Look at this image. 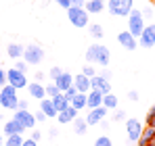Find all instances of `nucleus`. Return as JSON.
<instances>
[{"label":"nucleus","instance_id":"1","mask_svg":"<svg viewBox=\"0 0 155 146\" xmlns=\"http://www.w3.org/2000/svg\"><path fill=\"white\" fill-rule=\"evenodd\" d=\"M86 61L88 65H99V67H107L111 61V52L105 44H90L86 50Z\"/></svg>","mask_w":155,"mask_h":146},{"label":"nucleus","instance_id":"2","mask_svg":"<svg viewBox=\"0 0 155 146\" xmlns=\"http://www.w3.org/2000/svg\"><path fill=\"white\" fill-rule=\"evenodd\" d=\"M105 8L111 17H128L134 8V0H107Z\"/></svg>","mask_w":155,"mask_h":146},{"label":"nucleus","instance_id":"3","mask_svg":"<svg viewBox=\"0 0 155 146\" xmlns=\"http://www.w3.org/2000/svg\"><path fill=\"white\" fill-rule=\"evenodd\" d=\"M17 104H19V96H17V90L13 86H2L0 88V106L4 111H17Z\"/></svg>","mask_w":155,"mask_h":146},{"label":"nucleus","instance_id":"4","mask_svg":"<svg viewBox=\"0 0 155 146\" xmlns=\"http://www.w3.org/2000/svg\"><path fill=\"white\" fill-rule=\"evenodd\" d=\"M126 19H128V31L138 40L140 31L145 29V17H143V13H140L138 8H132V13H130Z\"/></svg>","mask_w":155,"mask_h":146},{"label":"nucleus","instance_id":"5","mask_svg":"<svg viewBox=\"0 0 155 146\" xmlns=\"http://www.w3.org/2000/svg\"><path fill=\"white\" fill-rule=\"evenodd\" d=\"M67 19L74 23V27H88L90 25V15L84 8H78V6L67 8Z\"/></svg>","mask_w":155,"mask_h":146},{"label":"nucleus","instance_id":"6","mask_svg":"<svg viewBox=\"0 0 155 146\" xmlns=\"http://www.w3.org/2000/svg\"><path fill=\"white\" fill-rule=\"evenodd\" d=\"M23 61L27 65H40L44 61V48L40 44H29L23 48Z\"/></svg>","mask_w":155,"mask_h":146},{"label":"nucleus","instance_id":"7","mask_svg":"<svg viewBox=\"0 0 155 146\" xmlns=\"http://www.w3.org/2000/svg\"><path fill=\"white\" fill-rule=\"evenodd\" d=\"M6 84H8V86H13L15 90H25L27 84H29L27 73L17 71L15 67H13V69H8V71H6Z\"/></svg>","mask_w":155,"mask_h":146},{"label":"nucleus","instance_id":"8","mask_svg":"<svg viewBox=\"0 0 155 146\" xmlns=\"http://www.w3.org/2000/svg\"><path fill=\"white\" fill-rule=\"evenodd\" d=\"M15 115H13V119L17 123H21L23 125V129H36V117H34V113L29 111V109H17V111H13Z\"/></svg>","mask_w":155,"mask_h":146},{"label":"nucleus","instance_id":"9","mask_svg":"<svg viewBox=\"0 0 155 146\" xmlns=\"http://www.w3.org/2000/svg\"><path fill=\"white\" fill-rule=\"evenodd\" d=\"M138 44H140V48H153L155 46V23L145 25V29L138 36Z\"/></svg>","mask_w":155,"mask_h":146},{"label":"nucleus","instance_id":"10","mask_svg":"<svg viewBox=\"0 0 155 146\" xmlns=\"http://www.w3.org/2000/svg\"><path fill=\"white\" fill-rule=\"evenodd\" d=\"M143 129H145V125L138 121V119H128L126 121V136H128L130 142H138Z\"/></svg>","mask_w":155,"mask_h":146},{"label":"nucleus","instance_id":"11","mask_svg":"<svg viewBox=\"0 0 155 146\" xmlns=\"http://www.w3.org/2000/svg\"><path fill=\"white\" fill-rule=\"evenodd\" d=\"M117 42H120V46H122V48L130 50V52L138 48V40H136V38H134V36L130 33L128 29H126V31H120V33H117Z\"/></svg>","mask_w":155,"mask_h":146},{"label":"nucleus","instance_id":"12","mask_svg":"<svg viewBox=\"0 0 155 146\" xmlns=\"http://www.w3.org/2000/svg\"><path fill=\"white\" fill-rule=\"evenodd\" d=\"M88 125H99V123L107 119V109L105 106H97V109H90V113L84 117Z\"/></svg>","mask_w":155,"mask_h":146},{"label":"nucleus","instance_id":"13","mask_svg":"<svg viewBox=\"0 0 155 146\" xmlns=\"http://www.w3.org/2000/svg\"><path fill=\"white\" fill-rule=\"evenodd\" d=\"M90 88H92V90H99V92H101L103 96L111 92V84H109L107 79H103V77L99 75V73H97L94 77H90Z\"/></svg>","mask_w":155,"mask_h":146},{"label":"nucleus","instance_id":"14","mask_svg":"<svg viewBox=\"0 0 155 146\" xmlns=\"http://www.w3.org/2000/svg\"><path fill=\"white\" fill-rule=\"evenodd\" d=\"M74 88H76L78 92H82V94H88L92 88H90V77H86L84 73H78L74 75Z\"/></svg>","mask_w":155,"mask_h":146},{"label":"nucleus","instance_id":"15","mask_svg":"<svg viewBox=\"0 0 155 146\" xmlns=\"http://www.w3.org/2000/svg\"><path fill=\"white\" fill-rule=\"evenodd\" d=\"M25 90L29 92V96L36 98V100H42V98H46V86H42L40 81H29Z\"/></svg>","mask_w":155,"mask_h":146},{"label":"nucleus","instance_id":"16","mask_svg":"<svg viewBox=\"0 0 155 146\" xmlns=\"http://www.w3.org/2000/svg\"><path fill=\"white\" fill-rule=\"evenodd\" d=\"M52 84L59 88V92H65L67 88H71V86H74V75H71V73H65V71H63L61 75H59V77H57V79H54V81H52Z\"/></svg>","mask_w":155,"mask_h":146},{"label":"nucleus","instance_id":"17","mask_svg":"<svg viewBox=\"0 0 155 146\" xmlns=\"http://www.w3.org/2000/svg\"><path fill=\"white\" fill-rule=\"evenodd\" d=\"M86 106L88 109H97V106H103V94L99 90H90L86 94Z\"/></svg>","mask_w":155,"mask_h":146},{"label":"nucleus","instance_id":"18","mask_svg":"<svg viewBox=\"0 0 155 146\" xmlns=\"http://www.w3.org/2000/svg\"><path fill=\"white\" fill-rule=\"evenodd\" d=\"M76 117H78V109H74L71 104L67 109H63L61 113H57V121L59 123H71Z\"/></svg>","mask_w":155,"mask_h":146},{"label":"nucleus","instance_id":"19","mask_svg":"<svg viewBox=\"0 0 155 146\" xmlns=\"http://www.w3.org/2000/svg\"><path fill=\"white\" fill-rule=\"evenodd\" d=\"M84 11H86L88 15H99V13H103L105 11V0H86Z\"/></svg>","mask_w":155,"mask_h":146},{"label":"nucleus","instance_id":"20","mask_svg":"<svg viewBox=\"0 0 155 146\" xmlns=\"http://www.w3.org/2000/svg\"><path fill=\"white\" fill-rule=\"evenodd\" d=\"M40 102V111L46 115V119H52V117H57V109H54V104H52V100L48 96L42 98V100H38Z\"/></svg>","mask_w":155,"mask_h":146},{"label":"nucleus","instance_id":"21","mask_svg":"<svg viewBox=\"0 0 155 146\" xmlns=\"http://www.w3.org/2000/svg\"><path fill=\"white\" fill-rule=\"evenodd\" d=\"M25 129H23V125L21 123H17L15 119H11V121L4 123V127H2V134L4 136H15V134H23Z\"/></svg>","mask_w":155,"mask_h":146},{"label":"nucleus","instance_id":"22","mask_svg":"<svg viewBox=\"0 0 155 146\" xmlns=\"http://www.w3.org/2000/svg\"><path fill=\"white\" fill-rule=\"evenodd\" d=\"M6 54H8V59L19 61V59H23V46H21V44H17V42H13V44H8Z\"/></svg>","mask_w":155,"mask_h":146},{"label":"nucleus","instance_id":"23","mask_svg":"<svg viewBox=\"0 0 155 146\" xmlns=\"http://www.w3.org/2000/svg\"><path fill=\"white\" fill-rule=\"evenodd\" d=\"M153 140H155V127H145L143 129V134H140V138H138V144H145V146H149V144H153Z\"/></svg>","mask_w":155,"mask_h":146},{"label":"nucleus","instance_id":"24","mask_svg":"<svg viewBox=\"0 0 155 146\" xmlns=\"http://www.w3.org/2000/svg\"><path fill=\"white\" fill-rule=\"evenodd\" d=\"M71 125H74V134H78V136H84V134L88 132V123H86L84 117H76V119L71 121Z\"/></svg>","mask_w":155,"mask_h":146},{"label":"nucleus","instance_id":"25","mask_svg":"<svg viewBox=\"0 0 155 146\" xmlns=\"http://www.w3.org/2000/svg\"><path fill=\"white\" fill-rule=\"evenodd\" d=\"M51 100H52V104H54V109H57V113H61L63 109H67V106H69V100L65 98L63 92H61V94H57L54 98H51Z\"/></svg>","mask_w":155,"mask_h":146},{"label":"nucleus","instance_id":"26","mask_svg":"<svg viewBox=\"0 0 155 146\" xmlns=\"http://www.w3.org/2000/svg\"><path fill=\"white\" fill-rule=\"evenodd\" d=\"M103 106L107 109V111H113V109H117V96L115 94H105L103 96Z\"/></svg>","mask_w":155,"mask_h":146},{"label":"nucleus","instance_id":"27","mask_svg":"<svg viewBox=\"0 0 155 146\" xmlns=\"http://www.w3.org/2000/svg\"><path fill=\"white\" fill-rule=\"evenodd\" d=\"M69 104H71L74 109H78V111H80V109H86V94L78 92L76 96H74L71 100H69Z\"/></svg>","mask_w":155,"mask_h":146},{"label":"nucleus","instance_id":"28","mask_svg":"<svg viewBox=\"0 0 155 146\" xmlns=\"http://www.w3.org/2000/svg\"><path fill=\"white\" fill-rule=\"evenodd\" d=\"M88 31H90V36H92V38H94V40H101V38H103V25L101 23H90L88 25Z\"/></svg>","mask_w":155,"mask_h":146},{"label":"nucleus","instance_id":"29","mask_svg":"<svg viewBox=\"0 0 155 146\" xmlns=\"http://www.w3.org/2000/svg\"><path fill=\"white\" fill-rule=\"evenodd\" d=\"M4 146H21L23 142V134H15V136H4Z\"/></svg>","mask_w":155,"mask_h":146},{"label":"nucleus","instance_id":"30","mask_svg":"<svg viewBox=\"0 0 155 146\" xmlns=\"http://www.w3.org/2000/svg\"><path fill=\"white\" fill-rule=\"evenodd\" d=\"M94 146H113V142H111L107 136H99V138L94 140Z\"/></svg>","mask_w":155,"mask_h":146},{"label":"nucleus","instance_id":"31","mask_svg":"<svg viewBox=\"0 0 155 146\" xmlns=\"http://www.w3.org/2000/svg\"><path fill=\"white\" fill-rule=\"evenodd\" d=\"M57 94H61V92H59V88H57L54 84H48V86H46V96H48V98H54Z\"/></svg>","mask_w":155,"mask_h":146},{"label":"nucleus","instance_id":"32","mask_svg":"<svg viewBox=\"0 0 155 146\" xmlns=\"http://www.w3.org/2000/svg\"><path fill=\"white\" fill-rule=\"evenodd\" d=\"M27 67H29V65H27V63L23 61V59H19V61H15V69H17V71H21V73H27Z\"/></svg>","mask_w":155,"mask_h":146},{"label":"nucleus","instance_id":"33","mask_svg":"<svg viewBox=\"0 0 155 146\" xmlns=\"http://www.w3.org/2000/svg\"><path fill=\"white\" fill-rule=\"evenodd\" d=\"M61 73H63V69H61V67H51V71L46 73V75H48V77H51L52 81H54V79H57V77L61 75Z\"/></svg>","mask_w":155,"mask_h":146},{"label":"nucleus","instance_id":"34","mask_svg":"<svg viewBox=\"0 0 155 146\" xmlns=\"http://www.w3.org/2000/svg\"><path fill=\"white\" fill-rule=\"evenodd\" d=\"M82 73H84L86 77H94V75H97V71H94V65H86V67L82 69Z\"/></svg>","mask_w":155,"mask_h":146},{"label":"nucleus","instance_id":"35","mask_svg":"<svg viewBox=\"0 0 155 146\" xmlns=\"http://www.w3.org/2000/svg\"><path fill=\"white\" fill-rule=\"evenodd\" d=\"M63 94H65V98H67V100H71V98H74V96L78 94V90L74 88V86H71V88H67V90H65Z\"/></svg>","mask_w":155,"mask_h":146},{"label":"nucleus","instance_id":"36","mask_svg":"<svg viewBox=\"0 0 155 146\" xmlns=\"http://www.w3.org/2000/svg\"><path fill=\"white\" fill-rule=\"evenodd\" d=\"M34 117H36V121H38V123L46 121V115H44V113H42V111H40V109H38V111H36V113H34Z\"/></svg>","mask_w":155,"mask_h":146},{"label":"nucleus","instance_id":"37","mask_svg":"<svg viewBox=\"0 0 155 146\" xmlns=\"http://www.w3.org/2000/svg\"><path fill=\"white\" fill-rule=\"evenodd\" d=\"M124 117H126L124 111H115V113H113V121H124Z\"/></svg>","mask_w":155,"mask_h":146},{"label":"nucleus","instance_id":"38","mask_svg":"<svg viewBox=\"0 0 155 146\" xmlns=\"http://www.w3.org/2000/svg\"><path fill=\"white\" fill-rule=\"evenodd\" d=\"M54 2H57V4H59L61 8H65V11H67V8L71 6V0H54Z\"/></svg>","mask_w":155,"mask_h":146},{"label":"nucleus","instance_id":"39","mask_svg":"<svg viewBox=\"0 0 155 146\" xmlns=\"http://www.w3.org/2000/svg\"><path fill=\"white\" fill-rule=\"evenodd\" d=\"M44 77H46V73H42V71H38V73H34V81H44Z\"/></svg>","mask_w":155,"mask_h":146},{"label":"nucleus","instance_id":"40","mask_svg":"<svg viewBox=\"0 0 155 146\" xmlns=\"http://www.w3.org/2000/svg\"><path fill=\"white\" fill-rule=\"evenodd\" d=\"M99 75H101V77H103V79H107V81H109V79H111V75H113V73H111V71H109V69H107V67H105V69H103V71H101V73H99Z\"/></svg>","mask_w":155,"mask_h":146},{"label":"nucleus","instance_id":"41","mask_svg":"<svg viewBox=\"0 0 155 146\" xmlns=\"http://www.w3.org/2000/svg\"><path fill=\"white\" fill-rule=\"evenodd\" d=\"M140 13H143V17H153V8H151V6H147V8H145V11H140Z\"/></svg>","mask_w":155,"mask_h":146},{"label":"nucleus","instance_id":"42","mask_svg":"<svg viewBox=\"0 0 155 146\" xmlns=\"http://www.w3.org/2000/svg\"><path fill=\"white\" fill-rule=\"evenodd\" d=\"M86 0H71V6H78V8H84Z\"/></svg>","mask_w":155,"mask_h":146},{"label":"nucleus","instance_id":"43","mask_svg":"<svg viewBox=\"0 0 155 146\" xmlns=\"http://www.w3.org/2000/svg\"><path fill=\"white\" fill-rule=\"evenodd\" d=\"M2 86H6V71L0 69V88H2Z\"/></svg>","mask_w":155,"mask_h":146},{"label":"nucleus","instance_id":"44","mask_svg":"<svg viewBox=\"0 0 155 146\" xmlns=\"http://www.w3.org/2000/svg\"><path fill=\"white\" fill-rule=\"evenodd\" d=\"M21 146H38V142H36V140H31V138H29V140H25V138H23Z\"/></svg>","mask_w":155,"mask_h":146},{"label":"nucleus","instance_id":"45","mask_svg":"<svg viewBox=\"0 0 155 146\" xmlns=\"http://www.w3.org/2000/svg\"><path fill=\"white\" fill-rule=\"evenodd\" d=\"M40 138H42V134H40L38 129H31V140H36V142H38Z\"/></svg>","mask_w":155,"mask_h":146},{"label":"nucleus","instance_id":"46","mask_svg":"<svg viewBox=\"0 0 155 146\" xmlns=\"http://www.w3.org/2000/svg\"><path fill=\"white\" fill-rule=\"evenodd\" d=\"M128 98L132 100V102H134V100H138V92H136V90H130V92H128Z\"/></svg>","mask_w":155,"mask_h":146},{"label":"nucleus","instance_id":"47","mask_svg":"<svg viewBox=\"0 0 155 146\" xmlns=\"http://www.w3.org/2000/svg\"><path fill=\"white\" fill-rule=\"evenodd\" d=\"M17 109H29V102H27V100H19Z\"/></svg>","mask_w":155,"mask_h":146},{"label":"nucleus","instance_id":"48","mask_svg":"<svg viewBox=\"0 0 155 146\" xmlns=\"http://www.w3.org/2000/svg\"><path fill=\"white\" fill-rule=\"evenodd\" d=\"M48 134H51V138H57V136H59V132H57V127H51V132H48Z\"/></svg>","mask_w":155,"mask_h":146},{"label":"nucleus","instance_id":"49","mask_svg":"<svg viewBox=\"0 0 155 146\" xmlns=\"http://www.w3.org/2000/svg\"><path fill=\"white\" fill-rule=\"evenodd\" d=\"M0 146H4V134H0Z\"/></svg>","mask_w":155,"mask_h":146},{"label":"nucleus","instance_id":"50","mask_svg":"<svg viewBox=\"0 0 155 146\" xmlns=\"http://www.w3.org/2000/svg\"><path fill=\"white\" fill-rule=\"evenodd\" d=\"M151 146H155V140H153V144H151Z\"/></svg>","mask_w":155,"mask_h":146}]
</instances>
